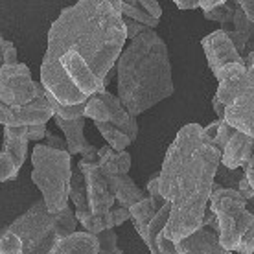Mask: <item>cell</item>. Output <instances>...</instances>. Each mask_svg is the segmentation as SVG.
<instances>
[{"mask_svg": "<svg viewBox=\"0 0 254 254\" xmlns=\"http://www.w3.org/2000/svg\"><path fill=\"white\" fill-rule=\"evenodd\" d=\"M37 85L28 64H6L0 68V103L7 107H24L35 100Z\"/></svg>", "mask_w": 254, "mask_h": 254, "instance_id": "9", "label": "cell"}, {"mask_svg": "<svg viewBox=\"0 0 254 254\" xmlns=\"http://www.w3.org/2000/svg\"><path fill=\"white\" fill-rule=\"evenodd\" d=\"M118 100L136 118L175 92L172 61L164 39L147 30L124 48L116 61Z\"/></svg>", "mask_w": 254, "mask_h": 254, "instance_id": "3", "label": "cell"}, {"mask_svg": "<svg viewBox=\"0 0 254 254\" xmlns=\"http://www.w3.org/2000/svg\"><path fill=\"white\" fill-rule=\"evenodd\" d=\"M46 146L52 147V149H59V151H66V142L63 138H59L56 134L48 131L46 133Z\"/></svg>", "mask_w": 254, "mask_h": 254, "instance_id": "33", "label": "cell"}, {"mask_svg": "<svg viewBox=\"0 0 254 254\" xmlns=\"http://www.w3.org/2000/svg\"><path fill=\"white\" fill-rule=\"evenodd\" d=\"M100 251V242L98 236L89 234V232H74V234L61 238L54 243L48 254H98Z\"/></svg>", "mask_w": 254, "mask_h": 254, "instance_id": "20", "label": "cell"}, {"mask_svg": "<svg viewBox=\"0 0 254 254\" xmlns=\"http://www.w3.org/2000/svg\"><path fill=\"white\" fill-rule=\"evenodd\" d=\"M170 214H172V204L166 203L157 212V216L151 219V223L138 234L144 240V243L147 245L151 254H177L175 243L168 242L164 238V229L168 221H170Z\"/></svg>", "mask_w": 254, "mask_h": 254, "instance_id": "16", "label": "cell"}, {"mask_svg": "<svg viewBox=\"0 0 254 254\" xmlns=\"http://www.w3.org/2000/svg\"><path fill=\"white\" fill-rule=\"evenodd\" d=\"M175 6L183 11H188V9H197L199 7V0H175Z\"/></svg>", "mask_w": 254, "mask_h": 254, "instance_id": "35", "label": "cell"}, {"mask_svg": "<svg viewBox=\"0 0 254 254\" xmlns=\"http://www.w3.org/2000/svg\"><path fill=\"white\" fill-rule=\"evenodd\" d=\"M254 153V136L236 131L221 153V164L229 170H243Z\"/></svg>", "mask_w": 254, "mask_h": 254, "instance_id": "18", "label": "cell"}, {"mask_svg": "<svg viewBox=\"0 0 254 254\" xmlns=\"http://www.w3.org/2000/svg\"><path fill=\"white\" fill-rule=\"evenodd\" d=\"M98 242H100L98 254H124L118 247V234L115 230H105L102 234H98Z\"/></svg>", "mask_w": 254, "mask_h": 254, "instance_id": "30", "label": "cell"}, {"mask_svg": "<svg viewBox=\"0 0 254 254\" xmlns=\"http://www.w3.org/2000/svg\"><path fill=\"white\" fill-rule=\"evenodd\" d=\"M243 172H245V177H247L249 185L253 186V190H254V153H253V157H251V160H249V164L243 168Z\"/></svg>", "mask_w": 254, "mask_h": 254, "instance_id": "36", "label": "cell"}, {"mask_svg": "<svg viewBox=\"0 0 254 254\" xmlns=\"http://www.w3.org/2000/svg\"><path fill=\"white\" fill-rule=\"evenodd\" d=\"M219 164L221 151L204 140L203 126L186 124L181 127L159 172L160 195L172 204L164 229L168 242H181L203 225Z\"/></svg>", "mask_w": 254, "mask_h": 254, "instance_id": "2", "label": "cell"}, {"mask_svg": "<svg viewBox=\"0 0 254 254\" xmlns=\"http://www.w3.org/2000/svg\"><path fill=\"white\" fill-rule=\"evenodd\" d=\"M85 120L87 118H79V120H61L58 116H54L56 126L63 131L64 142H66V151L70 157L74 155H81L83 160L87 162H98V147H94L89 140L85 138L83 129H85Z\"/></svg>", "mask_w": 254, "mask_h": 254, "instance_id": "15", "label": "cell"}, {"mask_svg": "<svg viewBox=\"0 0 254 254\" xmlns=\"http://www.w3.org/2000/svg\"><path fill=\"white\" fill-rule=\"evenodd\" d=\"M131 155L127 151L116 153L109 146L98 147V168L100 172L107 177V175H129L131 170Z\"/></svg>", "mask_w": 254, "mask_h": 254, "instance_id": "21", "label": "cell"}, {"mask_svg": "<svg viewBox=\"0 0 254 254\" xmlns=\"http://www.w3.org/2000/svg\"><path fill=\"white\" fill-rule=\"evenodd\" d=\"M245 74L225 103V122L236 131L254 136V52L243 56Z\"/></svg>", "mask_w": 254, "mask_h": 254, "instance_id": "7", "label": "cell"}, {"mask_svg": "<svg viewBox=\"0 0 254 254\" xmlns=\"http://www.w3.org/2000/svg\"><path fill=\"white\" fill-rule=\"evenodd\" d=\"M105 179H107L109 188L113 191L116 203L122 208L129 210L133 204L140 203L142 199L147 197V191L134 185V181L129 175H107Z\"/></svg>", "mask_w": 254, "mask_h": 254, "instance_id": "19", "label": "cell"}, {"mask_svg": "<svg viewBox=\"0 0 254 254\" xmlns=\"http://www.w3.org/2000/svg\"><path fill=\"white\" fill-rule=\"evenodd\" d=\"M48 120H54V111L41 81L37 85V96L32 103H28L24 107H7L4 103H0V126L4 127L46 126Z\"/></svg>", "mask_w": 254, "mask_h": 254, "instance_id": "10", "label": "cell"}, {"mask_svg": "<svg viewBox=\"0 0 254 254\" xmlns=\"http://www.w3.org/2000/svg\"><path fill=\"white\" fill-rule=\"evenodd\" d=\"M28 127H4V144L0 149V183L19 177L28 155Z\"/></svg>", "mask_w": 254, "mask_h": 254, "instance_id": "11", "label": "cell"}, {"mask_svg": "<svg viewBox=\"0 0 254 254\" xmlns=\"http://www.w3.org/2000/svg\"><path fill=\"white\" fill-rule=\"evenodd\" d=\"M32 181L43 193V201L50 214H59L68 206L72 157L68 151L52 149L37 144L32 151Z\"/></svg>", "mask_w": 254, "mask_h": 254, "instance_id": "6", "label": "cell"}, {"mask_svg": "<svg viewBox=\"0 0 254 254\" xmlns=\"http://www.w3.org/2000/svg\"><path fill=\"white\" fill-rule=\"evenodd\" d=\"M245 175L243 170H229L225 168L223 164L217 166V172H216V185H219L221 188H230V190H238L240 186V181Z\"/></svg>", "mask_w": 254, "mask_h": 254, "instance_id": "29", "label": "cell"}, {"mask_svg": "<svg viewBox=\"0 0 254 254\" xmlns=\"http://www.w3.org/2000/svg\"><path fill=\"white\" fill-rule=\"evenodd\" d=\"M48 102L52 105V111H54V116H58L61 120H79V118H85V103H79V105H61L59 102H56L48 92Z\"/></svg>", "mask_w": 254, "mask_h": 254, "instance_id": "28", "label": "cell"}, {"mask_svg": "<svg viewBox=\"0 0 254 254\" xmlns=\"http://www.w3.org/2000/svg\"><path fill=\"white\" fill-rule=\"evenodd\" d=\"M77 170L83 173L85 179V186H87V203L89 208L94 216H105L111 210L115 208L116 199L113 191L109 188V183L105 175L100 172V168L96 162H87V160H79L77 162Z\"/></svg>", "mask_w": 254, "mask_h": 254, "instance_id": "12", "label": "cell"}, {"mask_svg": "<svg viewBox=\"0 0 254 254\" xmlns=\"http://www.w3.org/2000/svg\"><path fill=\"white\" fill-rule=\"evenodd\" d=\"M212 107H214V111H216L217 115V120H225V107L221 105V102L217 100L216 96L212 98Z\"/></svg>", "mask_w": 254, "mask_h": 254, "instance_id": "37", "label": "cell"}, {"mask_svg": "<svg viewBox=\"0 0 254 254\" xmlns=\"http://www.w3.org/2000/svg\"><path fill=\"white\" fill-rule=\"evenodd\" d=\"M70 199L74 203V214H76V219L87 216V214H92L89 208V203H87V186H85V179H83V173L77 170V166L72 170V179H70Z\"/></svg>", "mask_w": 254, "mask_h": 254, "instance_id": "22", "label": "cell"}, {"mask_svg": "<svg viewBox=\"0 0 254 254\" xmlns=\"http://www.w3.org/2000/svg\"><path fill=\"white\" fill-rule=\"evenodd\" d=\"M201 46H203L204 56H206V63H208L214 76H217L227 64L243 63V58L238 54L236 46L232 45V41L221 30H216V32L208 33L206 37H203Z\"/></svg>", "mask_w": 254, "mask_h": 254, "instance_id": "14", "label": "cell"}, {"mask_svg": "<svg viewBox=\"0 0 254 254\" xmlns=\"http://www.w3.org/2000/svg\"><path fill=\"white\" fill-rule=\"evenodd\" d=\"M219 30L227 33V37L232 41V45L236 46V50L242 58L243 54L247 56V54L254 52V24L247 19V15L243 13V9L240 7L238 2H236V11L232 22L221 26Z\"/></svg>", "mask_w": 254, "mask_h": 254, "instance_id": "17", "label": "cell"}, {"mask_svg": "<svg viewBox=\"0 0 254 254\" xmlns=\"http://www.w3.org/2000/svg\"><path fill=\"white\" fill-rule=\"evenodd\" d=\"M76 227L77 219L70 204L59 214H50L41 197L24 214L2 227V230L19 236L22 254H48L54 243L74 234Z\"/></svg>", "mask_w": 254, "mask_h": 254, "instance_id": "4", "label": "cell"}, {"mask_svg": "<svg viewBox=\"0 0 254 254\" xmlns=\"http://www.w3.org/2000/svg\"><path fill=\"white\" fill-rule=\"evenodd\" d=\"M234 11H236V2H225V0H219V4L216 7H212L204 13V19L214 20V22H219L221 26L230 24L232 19H234Z\"/></svg>", "mask_w": 254, "mask_h": 254, "instance_id": "27", "label": "cell"}, {"mask_svg": "<svg viewBox=\"0 0 254 254\" xmlns=\"http://www.w3.org/2000/svg\"><path fill=\"white\" fill-rule=\"evenodd\" d=\"M162 206H164V204H159L157 201H153L149 195H147L146 199H142L140 203L133 204V206L129 208V214H131V221H133L134 230L140 234V232L151 223V219L157 216V212H159Z\"/></svg>", "mask_w": 254, "mask_h": 254, "instance_id": "23", "label": "cell"}, {"mask_svg": "<svg viewBox=\"0 0 254 254\" xmlns=\"http://www.w3.org/2000/svg\"><path fill=\"white\" fill-rule=\"evenodd\" d=\"M238 4L243 9V13L247 15V19L254 24V0H240Z\"/></svg>", "mask_w": 254, "mask_h": 254, "instance_id": "34", "label": "cell"}, {"mask_svg": "<svg viewBox=\"0 0 254 254\" xmlns=\"http://www.w3.org/2000/svg\"><path fill=\"white\" fill-rule=\"evenodd\" d=\"M120 11L124 19H131L134 22H140V24L147 26L149 30H155L160 22V20H155L153 17L147 15L146 9L140 6V0H136V2L134 0H131V2H122Z\"/></svg>", "mask_w": 254, "mask_h": 254, "instance_id": "26", "label": "cell"}, {"mask_svg": "<svg viewBox=\"0 0 254 254\" xmlns=\"http://www.w3.org/2000/svg\"><path fill=\"white\" fill-rule=\"evenodd\" d=\"M236 133V129L232 126H229L225 120H216L210 122L208 126L203 127V136L208 142L210 146L217 147L223 153V149L227 147L229 140L232 138V134Z\"/></svg>", "mask_w": 254, "mask_h": 254, "instance_id": "24", "label": "cell"}, {"mask_svg": "<svg viewBox=\"0 0 254 254\" xmlns=\"http://www.w3.org/2000/svg\"><path fill=\"white\" fill-rule=\"evenodd\" d=\"M247 210H249V212H251V214H253V216H254V197H253V199H249V201H247Z\"/></svg>", "mask_w": 254, "mask_h": 254, "instance_id": "38", "label": "cell"}, {"mask_svg": "<svg viewBox=\"0 0 254 254\" xmlns=\"http://www.w3.org/2000/svg\"><path fill=\"white\" fill-rule=\"evenodd\" d=\"M96 129L102 133V136L107 140V146L111 149H115L116 153H122L126 151L127 147L133 144V140L129 138L124 131H120L118 127L111 126V124H102V122H96L94 124Z\"/></svg>", "mask_w": 254, "mask_h": 254, "instance_id": "25", "label": "cell"}, {"mask_svg": "<svg viewBox=\"0 0 254 254\" xmlns=\"http://www.w3.org/2000/svg\"><path fill=\"white\" fill-rule=\"evenodd\" d=\"M175 251L177 254H232L225 251L219 243L217 219L210 208L204 212L203 225L193 234L175 243Z\"/></svg>", "mask_w": 254, "mask_h": 254, "instance_id": "13", "label": "cell"}, {"mask_svg": "<svg viewBox=\"0 0 254 254\" xmlns=\"http://www.w3.org/2000/svg\"><path fill=\"white\" fill-rule=\"evenodd\" d=\"M210 210L217 219L221 247L229 253L254 254V216L247 210V201L236 190L214 183Z\"/></svg>", "mask_w": 254, "mask_h": 254, "instance_id": "5", "label": "cell"}, {"mask_svg": "<svg viewBox=\"0 0 254 254\" xmlns=\"http://www.w3.org/2000/svg\"><path fill=\"white\" fill-rule=\"evenodd\" d=\"M85 118L94 120V124L102 122V124H111V126L118 127L133 142L138 136L136 118L129 115L126 107L122 105V102L118 100V96L111 94L109 90H100V92L92 94L87 100V103H85Z\"/></svg>", "mask_w": 254, "mask_h": 254, "instance_id": "8", "label": "cell"}, {"mask_svg": "<svg viewBox=\"0 0 254 254\" xmlns=\"http://www.w3.org/2000/svg\"><path fill=\"white\" fill-rule=\"evenodd\" d=\"M140 6L146 9V13L149 17H153L155 20H160L162 17V6L155 0H140Z\"/></svg>", "mask_w": 254, "mask_h": 254, "instance_id": "32", "label": "cell"}, {"mask_svg": "<svg viewBox=\"0 0 254 254\" xmlns=\"http://www.w3.org/2000/svg\"><path fill=\"white\" fill-rule=\"evenodd\" d=\"M124 26H126V33L129 41H133V39H136L138 35H142L144 32L149 30L147 26L140 24V22H134V20H131V19H124Z\"/></svg>", "mask_w": 254, "mask_h": 254, "instance_id": "31", "label": "cell"}, {"mask_svg": "<svg viewBox=\"0 0 254 254\" xmlns=\"http://www.w3.org/2000/svg\"><path fill=\"white\" fill-rule=\"evenodd\" d=\"M120 0H79L48 30L41 85L61 105L87 103L107 90L105 79L126 48Z\"/></svg>", "mask_w": 254, "mask_h": 254, "instance_id": "1", "label": "cell"}]
</instances>
